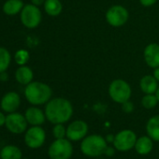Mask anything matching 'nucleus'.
<instances>
[{
	"label": "nucleus",
	"mask_w": 159,
	"mask_h": 159,
	"mask_svg": "<svg viewBox=\"0 0 159 159\" xmlns=\"http://www.w3.org/2000/svg\"><path fill=\"white\" fill-rule=\"evenodd\" d=\"M153 77L157 80V81L159 82V66L156 67L154 69V72H153Z\"/></svg>",
	"instance_id": "31"
},
{
	"label": "nucleus",
	"mask_w": 159,
	"mask_h": 159,
	"mask_svg": "<svg viewBox=\"0 0 159 159\" xmlns=\"http://www.w3.org/2000/svg\"><path fill=\"white\" fill-rule=\"evenodd\" d=\"M73 153V147L69 139H57L49 147L48 154L51 159H69Z\"/></svg>",
	"instance_id": "4"
},
{
	"label": "nucleus",
	"mask_w": 159,
	"mask_h": 159,
	"mask_svg": "<svg viewBox=\"0 0 159 159\" xmlns=\"http://www.w3.org/2000/svg\"><path fill=\"white\" fill-rule=\"evenodd\" d=\"M108 149L107 140L100 135L85 137L81 143V151L89 157H98L106 152Z\"/></svg>",
	"instance_id": "3"
},
{
	"label": "nucleus",
	"mask_w": 159,
	"mask_h": 159,
	"mask_svg": "<svg viewBox=\"0 0 159 159\" xmlns=\"http://www.w3.org/2000/svg\"><path fill=\"white\" fill-rule=\"evenodd\" d=\"M45 1H46V0H31L32 4H33V5H35V6H37V7L41 6L42 4H44V3H45Z\"/></svg>",
	"instance_id": "30"
},
{
	"label": "nucleus",
	"mask_w": 159,
	"mask_h": 159,
	"mask_svg": "<svg viewBox=\"0 0 159 159\" xmlns=\"http://www.w3.org/2000/svg\"><path fill=\"white\" fill-rule=\"evenodd\" d=\"M140 89L143 93L147 94H154L158 88L157 80L151 75H146L140 80Z\"/></svg>",
	"instance_id": "16"
},
{
	"label": "nucleus",
	"mask_w": 159,
	"mask_h": 159,
	"mask_svg": "<svg viewBox=\"0 0 159 159\" xmlns=\"http://www.w3.org/2000/svg\"><path fill=\"white\" fill-rule=\"evenodd\" d=\"M2 159H22V151L15 145H7L0 152Z\"/></svg>",
	"instance_id": "20"
},
{
	"label": "nucleus",
	"mask_w": 159,
	"mask_h": 159,
	"mask_svg": "<svg viewBox=\"0 0 159 159\" xmlns=\"http://www.w3.org/2000/svg\"><path fill=\"white\" fill-rule=\"evenodd\" d=\"M45 139L46 133L39 125H33L26 131L25 135V144L31 149H38L41 147L45 142Z\"/></svg>",
	"instance_id": "8"
},
{
	"label": "nucleus",
	"mask_w": 159,
	"mask_h": 159,
	"mask_svg": "<svg viewBox=\"0 0 159 159\" xmlns=\"http://www.w3.org/2000/svg\"><path fill=\"white\" fill-rule=\"evenodd\" d=\"M41 11L40 10L33 5V4H28L25 5L22 11H21V22L22 24L30 29L36 28L39 26V25L41 22Z\"/></svg>",
	"instance_id": "6"
},
{
	"label": "nucleus",
	"mask_w": 159,
	"mask_h": 159,
	"mask_svg": "<svg viewBox=\"0 0 159 159\" xmlns=\"http://www.w3.org/2000/svg\"><path fill=\"white\" fill-rule=\"evenodd\" d=\"M148 136L154 141H159V115H155L149 119L146 125Z\"/></svg>",
	"instance_id": "19"
},
{
	"label": "nucleus",
	"mask_w": 159,
	"mask_h": 159,
	"mask_svg": "<svg viewBox=\"0 0 159 159\" xmlns=\"http://www.w3.org/2000/svg\"><path fill=\"white\" fill-rule=\"evenodd\" d=\"M152 139L149 136H143L137 139L134 148L139 154L144 155L148 154L152 150Z\"/></svg>",
	"instance_id": "17"
},
{
	"label": "nucleus",
	"mask_w": 159,
	"mask_h": 159,
	"mask_svg": "<svg viewBox=\"0 0 159 159\" xmlns=\"http://www.w3.org/2000/svg\"><path fill=\"white\" fill-rule=\"evenodd\" d=\"M11 61V55L10 52L3 47H0V73L6 71L9 68Z\"/></svg>",
	"instance_id": "22"
},
{
	"label": "nucleus",
	"mask_w": 159,
	"mask_h": 159,
	"mask_svg": "<svg viewBox=\"0 0 159 159\" xmlns=\"http://www.w3.org/2000/svg\"><path fill=\"white\" fill-rule=\"evenodd\" d=\"M6 117L7 116H5V114L3 112L0 111V127L3 126L5 125V123H6Z\"/></svg>",
	"instance_id": "28"
},
{
	"label": "nucleus",
	"mask_w": 159,
	"mask_h": 159,
	"mask_svg": "<svg viewBox=\"0 0 159 159\" xmlns=\"http://www.w3.org/2000/svg\"><path fill=\"white\" fill-rule=\"evenodd\" d=\"M14 60L16 64H18L19 66H25L29 60V52L24 49L19 50L15 52Z\"/></svg>",
	"instance_id": "24"
},
{
	"label": "nucleus",
	"mask_w": 159,
	"mask_h": 159,
	"mask_svg": "<svg viewBox=\"0 0 159 159\" xmlns=\"http://www.w3.org/2000/svg\"><path fill=\"white\" fill-rule=\"evenodd\" d=\"M44 10L50 16H58L62 11V4L59 0H46L44 3Z\"/></svg>",
	"instance_id": "21"
},
{
	"label": "nucleus",
	"mask_w": 159,
	"mask_h": 159,
	"mask_svg": "<svg viewBox=\"0 0 159 159\" xmlns=\"http://www.w3.org/2000/svg\"><path fill=\"white\" fill-rule=\"evenodd\" d=\"M52 134L54 138L57 139H64L66 137V129L63 125V124H56L52 129Z\"/></svg>",
	"instance_id": "25"
},
{
	"label": "nucleus",
	"mask_w": 159,
	"mask_h": 159,
	"mask_svg": "<svg viewBox=\"0 0 159 159\" xmlns=\"http://www.w3.org/2000/svg\"><path fill=\"white\" fill-rule=\"evenodd\" d=\"M23 159H28V158H23Z\"/></svg>",
	"instance_id": "33"
},
{
	"label": "nucleus",
	"mask_w": 159,
	"mask_h": 159,
	"mask_svg": "<svg viewBox=\"0 0 159 159\" xmlns=\"http://www.w3.org/2000/svg\"><path fill=\"white\" fill-rule=\"evenodd\" d=\"M109 94L113 101L123 104L129 100L131 97V88L129 84L123 80H115L109 87Z\"/></svg>",
	"instance_id": "5"
},
{
	"label": "nucleus",
	"mask_w": 159,
	"mask_h": 159,
	"mask_svg": "<svg viewBox=\"0 0 159 159\" xmlns=\"http://www.w3.org/2000/svg\"><path fill=\"white\" fill-rule=\"evenodd\" d=\"M25 119L31 125H40L45 122L46 115L40 109L37 107H30L25 111Z\"/></svg>",
	"instance_id": "14"
},
{
	"label": "nucleus",
	"mask_w": 159,
	"mask_h": 159,
	"mask_svg": "<svg viewBox=\"0 0 159 159\" xmlns=\"http://www.w3.org/2000/svg\"><path fill=\"white\" fill-rule=\"evenodd\" d=\"M88 132V125L82 120H77L68 125L66 128V138L72 141L84 139Z\"/></svg>",
	"instance_id": "11"
},
{
	"label": "nucleus",
	"mask_w": 159,
	"mask_h": 159,
	"mask_svg": "<svg viewBox=\"0 0 159 159\" xmlns=\"http://www.w3.org/2000/svg\"><path fill=\"white\" fill-rule=\"evenodd\" d=\"M27 124L28 123L25 115L17 112H11L6 117L5 125L8 128V130L11 133L21 134L26 130Z\"/></svg>",
	"instance_id": "10"
},
{
	"label": "nucleus",
	"mask_w": 159,
	"mask_h": 159,
	"mask_svg": "<svg viewBox=\"0 0 159 159\" xmlns=\"http://www.w3.org/2000/svg\"><path fill=\"white\" fill-rule=\"evenodd\" d=\"M52 88L40 82H31L25 89V96L32 105H42L47 103L52 97Z\"/></svg>",
	"instance_id": "2"
},
{
	"label": "nucleus",
	"mask_w": 159,
	"mask_h": 159,
	"mask_svg": "<svg viewBox=\"0 0 159 159\" xmlns=\"http://www.w3.org/2000/svg\"><path fill=\"white\" fill-rule=\"evenodd\" d=\"M128 11L122 6H112L110 8L106 13L107 22L115 27L124 25L128 20Z\"/></svg>",
	"instance_id": "9"
},
{
	"label": "nucleus",
	"mask_w": 159,
	"mask_h": 159,
	"mask_svg": "<svg viewBox=\"0 0 159 159\" xmlns=\"http://www.w3.org/2000/svg\"><path fill=\"white\" fill-rule=\"evenodd\" d=\"M155 96H156V98H157V99H158V101H159V87L157 88V90H156V92H155Z\"/></svg>",
	"instance_id": "32"
},
{
	"label": "nucleus",
	"mask_w": 159,
	"mask_h": 159,
	"mask_svg": "<svg viewBox=\"0 0 159 159\" xmlns=\"http://www.w3.org/2000/svg\"><path fill=\"white\" fill-rule=\"evenodd\" d=\"M158 99L155 95L153 94H147L145 97H143L141 100V104L145 109H152L157 105Z\"/></svg>",
	"instance_id": "23"
},
{
	"label": "nucleus",
	"mask_w": 159,
	"mask_h": 159,
	"mask_svg": "<svg viewBox=\"0 0 159 159\" xmlns=\"http://www.w3.org/2000/svg\"><path fill=\"white\" fill-rule=\"evenodd\" d=\"M140 4L144 7H150L152 5H153L157 0H139Z\"/></svg>",
	"instance_id": "27"
},
{
	"label": "nucleus",
	"mask_w": 159,
	"mask_h": 159,
	"mask_svg": "<svg viewBox=\"0 0 159 159\" xmlns=\"http://www.w3.org/2000/svg\"><path fill=\"white\" fill-rule=\"evenodd\" d=\"M8 79H9V75H8V73L6 71L0 73V81H1V82L8 81Z\"/></svg>",
	"instance_id": "29"
},
{
	"label": "nucleus",
	"mask_w": 159,
	"mask_h": 159,
	"mask_svg": "<svg viewBox=\"0 0 159 159\" xmlns=\"http://www.w3.org/2000/svg\"><path fill=\"white\" fill-rule=\"evenodd\" d=\"M21 98L20 96L15 92H9L7 93L1 99L0 106L1 109L8 113L15 112V111L20 107Z\"/></svg>",
	"instance_id": "12"
},
{
	"label": "nucleus",
	"mask_w": 159,
	"mask_h": 159,
	"mask_svg": "<svg viewBox=\"0 0 159 159\" xmlns=\"http://www.w3.org/2000/svg\"><path fill=\"white\" fill-rule=\"evenodd\" d=\"M137 139H138L135 132L129 129H125L120 131L113 138V145L116 150L126 152L135 147Z\"/></svg>",
	"instance_id": "7"
},
{
	"label": "nucleus",
	"mask_w": 159,
	"mask_h": 159,
	"mask_svg": "<svg viewBox=\"0 0 159 159\" xmlns=\"http://www.w3.org/2000/svg\"><path fill=\"white\" fill-rule=\"evenodd\" d=\"M0 82H1V81H0Z\"/></svg>",
	"instance_id": "34"
},
{
	"label": "nucleus",
	"mask_w": 159,
	"mask_h": 159,
	"mask_svg": "<svg viewBox=\"0 0 159 159\" xmlns=\"http://www.w3.org/2000/svg\"><path fill=\"white\" fill-rule=\"evenodd\" d=\"M22 0H7L3 5V12L9 16H13L20 13L24 8Z\"/></svg>",
	"instance_id": "18"
},
{
	"label": "nucleus",
	"mask_w": 159,
	"mask_h": 159,
	"mask_svg": "<svg viewBox=\"0 0 159 159\" xmlns=\"http://www.w3.org/2000/svg\"><path fill=\"white\" fill-rule=\"evenodd\" d=\"M134 110V105L133 103H131L129 100L128 101H125V103H123V111L126 113H130L132 112Z\"/></svg>",
	"instance_id": "26"
},
{
	"label": "nucleus",
	"mask_w": 159,
	"mask_h": 159,
	"mask_svg": "<svg viewBox=\"0 0 159 159\" xmlns=\"http://www.w3.org/2000/svg\"><path fill=\"white\" fill-rule=\"evenodd\" d=\"M33 77H34V74H33L32 69L26 66H20V67L15 72L16 81L23 85L29 84L32 82Z\"/></svg>",
	"instance_id": "15"
},
{
	"label": "nucleus",
	"mask_w": 159,
	"mask_h": 159,
	"mask_svg": "<svg viewBox=\"0 0 159 159\" xmlns=\"http://www.w3.org/2000/svg\"><path fill=\"white\" fill-rule=\"evenodd\" d=\"M144 59L146 64L152 68L159 66V45L156 43L149 44L144 50Z\"/></svg>",
	"instance_id": "13"
},
{
	"label": "nucleus",
	"mask_w": 159,
	"mask_h": 159,
	"mask_svg": "<svg viewBox=\"0 0 159 159\" xmlns=\"http://www.w3.org/2000/svg\"><path fill=\"white\" fill-rule=\"evenodd\" d=\"M73 114L71 103L62 98H56L47 102L45 107V115L48 121L56 125L67 122Z\"/></svg>",
	"instance_id": "1"
}]
</instances>
